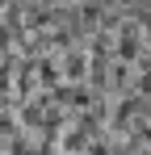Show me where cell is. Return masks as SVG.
Returning a JSON list of instances; mask_svg holds the SVG:
<instances>
[{"instance_id": "cell-1", "label": "cell", "mask_w": 151, "mask_h": 155, "mask_svg": "<svg viewBox=\"0 0 151 155\" xmlns=\"http://www.w3.org/2000/svg\"><path fill=\"white\" fill-rule=\"evenodd\" d=\"M59 71H63L67 84H88V51H84V46L59 51Z\"/></svg>"}, {"instance_id": "cell-3", "label": "cell", "mask_w": 151, "mask_h": 155, "mask_svg": "<svg viewBox=\"0 0 151 155\" xmlns=\"http://www.w3.org/2000/svg\"><path fill=\"white\" fill-rule=\"evenodd\" d=\"M55 155H67V151H55Z\"/></svg>"}, {"instance_id": "cell-2", "label": "cell", "mask_w": 151, "mask_h": 155, "mask_svg": "<svg viewBox=\"0 0 151 155\" xmlns=\"http://www.w3.org/2000/svg\"><path fill=\"white\" fill-rule=\"evenodd\" d=\"M34 80H38V92H50L55 84H63L59 54H38V59H34Z\"/></svg>"}]
</instances>
